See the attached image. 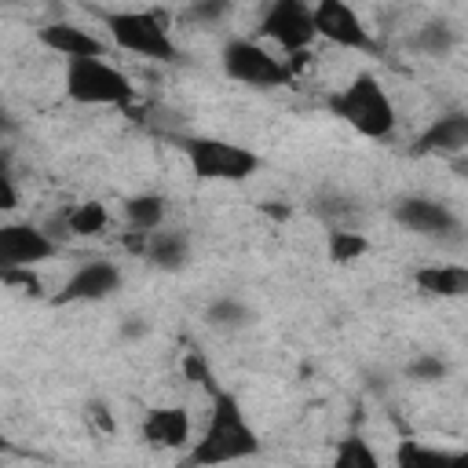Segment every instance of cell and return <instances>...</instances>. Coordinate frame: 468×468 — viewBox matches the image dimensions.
<instances>
[{
	"instance_id": "6da1fadb",
	"label": "cell",
	"mask_w": 468,
	"mask_h": 468,
	"mask_svg": "<svg viewBox=\"0 0 468 468\" xmlns=\"http://www.w3.org/2000/svg\"><path fill=\"white\" fill-rule=\"evenodd\" d=\"M260 450H263V442H260L252 420L245 417L234 391L223 388L208 399V420H205L201 435L186 446L179 468H219V464L249 461Z\"/></svg>"
},
{
	"instance_id": "7a4b0ae2",
	"label": "cell",
	"mask_w": 468,
	"mask_h": 468,
	"mask_svg": "<svg viewBox=\"0 0 468 468\" xmlns=\"http://www.w3.org/2000/svg\"><path fill=\"white\" fill-rule=\"evenodd\" d=\"M329 110L333 117H340L347 128H355L366 139H388L399 121L391 95L373 73H355L344 88H336L329 95Z\"/></svg>"
},
{
	"instance_id": "3957f363",
	"label": "cell",
	"mask_w": 468,
	"mask_h": 468,
	"mask_svg": "<svg viewBox=\"0 0 468 468\" xmlns=\"http://www.w3.org/2000/svg\"><path fill=\"white\" fill-rule=\"evenodd\" d=\"M179 150L186 154L190 172L197 179H212V183H245L263 165V157L256 150L219 139V135H179Z\"/></svg>"
},
{
	"instance_id": "277c9868",
	"label": "cell",
	"mask_w": 468,
	"mask_h": 468,
	"mask_svg": "<svg viewBox=\"0 0 468 468\" xmlns=\"http://www.w3.org/2000/svg\"><path fill=\"white\" fill-rule=\"evenodd\" d=\"M62 84H66V95L80 106L128 110L139 99V88L128 80V73L110 66L106 58H69L66 73H62Z\"/></svg>"
},
{
	"instance_id": "5b68a950",
	"label": "cell",
	"mask_w": 468,
	"mask_h": 468,
	"mask_svg": "<svg viewBox=\"0 0 468 468\" xmlns=\"http://www.w3.org/2000/svg\"><path fill=\"white\" fill-rule=\"evenodd\" d=\"M106 29L121 51H132L150 62H176L179 48L168 33L161 11H106Z\"/></svg>"
},
{
	"instance_id": "8992f818",
	"label": "cell",
	"mask_w": 468,
	"mask_h": 468,
	"mask_svg": "<svg viewBox=\"0 0 468 468\" xmlns=\"http://www.w3.org/2000/svg\"><path fill=\"white\" fill-rule=\"evenodd\" d=\"M219 66H223V73H227L230 80L249 84V88H263V91L285 88V84L292 80L285 58L271 55V51H267L260 40H252V37H230V40L219 48Z\"/></svg>"
},
{
	"instance_id": "52a82bcc",
	"label": "cell",
	"mask_w": 468,
	"mask_h": 468,
	"mask_svg": "<svg viewBox=\"0 0 468 468\" xmlns=\"http://www.w3.org/2000/svg\"><path fill=\"white\" fill-rule=\"evenodd\" d=\"M260 37L274 40L285 55H303L318 40L314 37V18H311V4H303V0H274L260 18Z\"/></svg>"
},
{
	"instance_id": "ba28073f",
	"label": "cell",
	"mask_w": 468,
	"mask_h": 468,
	"mask_svg": "<svg viewBox=\"0 0 468 468\" xmlns=\"http://www.w3.org/2000/svg\"><path fill=\"white\" fill-rule=\"evenodd\" d=\"M311 18H314V37H322V40H329L336 48H347V51H373L377 48V40L366 29L362 15L344 0L311 4Z\"/></svg>"
},
{
	"instance_id": "9c48e42d",
	"label": "cell",
	"mask_w": 468,
	"mask_h": 468,
	"mask_svg": "<svg viewBox=\"0 0 468 468\" xmlns=\"http://www.w3.org/2000/svg\"><path fill=\"white\" fill-rule=\"evenodd\" d=\"M395 223L413 230V234H424V238H450V234H461V216L439 201V197H424V194H410L402 201H395L391 208Z\"/></svg>"
},
{
	"instance_id": "30bf717a",
	"label": "cell",
	"mask_w": 468,
	"mask_h": 468,
	"mask_svg": "<svg viewBox=\"0 0 468 468\" xmlns=\"http://www.w3.org/2000/svg\"><path fill=\"white\" fill-rule=\"evenodd\" d=\"M55 256V238L37 223H0V271L37 267Z\"/></svg>"
},
{
	"instance_id": "8fae6325",
	"label": "cell",
	"mask_w": 468,
	"mask_h": 468,
	"mask_svg": "<svg viewBox=\"0 0 468 468\" xmlns=\"http://www.w3.org/2000/svg\"><path fill=\"white\" fill-rule=\"evenodd\" d=\"M121 267L110 263V260H91V263H80L66 285L58 289L55 296V307H66V303H95V300H106L110 292L121 289Z\"/></svg>"
},
{
	"instance_id": "7c38bea8",
	"label": "cell",
	"mask_w": 468,
	"mask_h": 468,
	"mask_svg": "<svg viewBox=\"0 0 468 468\" xmlns=\"http://www.w3.org/2000/svg\"><path fill=\"white\" fill-rule=\"evenodd\" d=\"M464 146H468V113L453 110V113L435 117V121L413 139L410 154H413V157H431V154L453 157V154H464Z\"/></svg>"
},
{
	"instance_id": "4fadbf2b",
	"label": "cell",
	"mask_w": 468,
	"mask_h": 468,
	"mask_svg": "<svg viewBox=\"0 0 468 468\" xmlns=\"http://www.w3.org/2000/svg\"><path fill=\"white\" fill-rule=\"evenodd\" d=\"M37 40L48 51L62 55L66 62L69 58H106V40H99L91 29H84L77 22H48L37 29Z\"/></svg>"
},
{
	"instance_id": "5bb4252c",
	"label": "cell",
	"mask_w": 468,
	"mask_h": 468,
	"mask_svg": "<svg viewBox=\"0 0 468 468\" xmlns=\"http://www.w3.org/2000/svg\"><path fill=\"white\" fill-rule=\"evenodd\" d=\"M139 439L154 450H186L190 446V413L183 406H157L143 417Z\"/></svg>"
},
{
	"instance_id": "9a60e30c",
	"label": "cell",
	"mask_w": 468,
	"mask_h": 468,
	"mask_svg": "<svg viewBox=\"0 0 468 468\" xmlns=\"http://www.w3.org/2000/svg\"><path fill=\"white\" fill-rule=\"evenodd\" d=\"M413 285L424 296L461 300V296H468V267L464 263H424L413 271Z\"/></svg>"
},
{
	"instance_id": "2e32d148",
	"label": "cell",
	"mask_w": 468,
	"mask_h": 468,
	"mask_svg": "<svg viewBox=\"0 0 468 468\" xmlns=\"http://www.w3.org/2000/svg\"><path fill=\"white\" fill-rule=\"evenodd\" d=\"M139 256L150 260L157 271H183L190 260V238L183 230H150Z\"/></svg>"
},
{
	"instance_id": "e0dca14e",
	"label": "cell",
	"mask_w": 468,
	"mask_h": 468,
	"mask_svg": "<svg viewBox=\"0 0 468 468\" xmlns=\"http://www.w3.org/2000/svg\"><path fill=\"white\" fill-rule=\"evenodd\" d=\"M395 468H468V453L446 450V446H428L417 439H402L395 446Z\"/></svg>"
},
{
	"instance_id": "ac0fdd59",
	"label": "cell",
	"mask_w": 468,
	"mask_h": 468,
	"mask_svg": "<svg viewBox=\"0 0 468 468\" xmlns=\"http://www.w3.org/2000/svg\"><path fill=\"white\" fill-rule=\"evenodd\" d=\"M165 212H168V201L154 190H143V194H132L124 201V219L135 234H150V230H161L165 223Z\"/></svg>"
},
{
	"instance_id": "d6986e66",
	"label": "cell",
	"mask_w": 468,
	"mask_h": 468,
	"mask_svg": "<svg viewBox=\"0 0 468 468\" xmlns=\"http://www.w3.org/2000/svg\"><path fill=\"white\" fill-rule=\"evenodd\" d=\"M205 322H208L212 329L230 333V329H245V325L252 322V311H249V303H245L241 296H216V300L205 307Z\"/></svg>"
},
{
	"instance_id": "ffe728a7",
	"label": "cell",
	"mask_w": 468,
	"mask_h": 468,
	"mask_svg": "<svg viewBox=\"0 0 468 468\" xmlns=\"http://www.w3.org/2000/svg\"><path fill=\"white\" fill-rule=\"evenodd\" d=\"M106 223H110V212H106L102 201H80V205H73V208L62 216V227H66L69 234H77V238L102 234Z\"/></svg>"
},
{
	"instance_id": "44dd1931",
	"label": "cell",
	"mask_w": 468,
	"mask_h": 468,
	"mask_svg": "<svg viewBox=\"0 0 468 468\" xmlns=\"http://www.w3.org/2000/svg\"><path fill=\"white\" fill-rule=\"evenodd\" d=\"M333 468H380V457L366 435L351 431L333 446Z\"/></svg>"
},
{
	"instance_id": "7402d4cb",
	"label": "cell",
	"mask_w": 468,
	"mask_h": 468,
	"mask_svg": "<svg viewBox=\"0 0 468 468\" xmlns=\"http://www.w3.org/2000/svg\"><path fill=\"white\" fill-rule=\"evenodd\" d=\"M325 252L333 263H355L358 256L369 252V238L358 234V230H344V227H333L325 234Z\"/></svg>"
},
{
	"instance_id": "603a6c76",
	"label": "cell",
	"mask_w": 468,
	"mask_h": 468,
	"mask_svg": "<svg viewBox=\"0 0 468 468\" xmlns=\"http://www.w3.org/2000/svg\"><path fill=\"white\" fill-rule=\"evenodd\" d=\"M183 377H186L194 388L208 391V399H212L216 391H223V384H219L212 362L205 358V351H186V355H183Z\"/></svg>"
},
{
	"instance_id": "cb8c5ba5",
	"label": "cell",
	"mask_w": 468,
	"mask_h": 468,
	"mask_svg": "<svg viewBox=\"0 0 468 468\" xmlns=\"http://www.w3.org/2000/svg\"><path fill=\"white\" fill-rule=\"evenodd\" d=\"M453 29L446 26V22H428L424 29H417V37H413V48H420L424 55H446L450 48H453Z\"/></svg>"
},
{
	"instance_id": "d4e9b609",
	"label": "cell",
	"mask_w": 468,
	"mask_h": 468,
	"mask_svg": "<svg viewBox=\"0 0 468 468\" xmlns=\"http://www.w3.org/2000/svg\"><path fill=\"white\" fill-rule=\"evenodd\" d=\"M406 373H410L413 380H420V384H435V380H442V377L450 373V366H446L439 355H420V358L410 362Z\"/></svg>"
},
{
	"instance_id": "484cf974",
	"label": "cell",
	"mask_w": 468,
	"mask_h": 468,
	"mask_svg": "<svg viewBox=\"0 0 468 468\" xmlns=\"http://www.w3.org/2000/svg\"><path fill=\"white\" fill-rule=\"evenodd\" d=\"M0 282L11 285V289H22L26 296H40V289H44L33 267H11V271H0Z\"/></svg>"
},
{
	"instance_id": "4316f807",
	"label": "cell",
	"mask_w": 468,
	"mask_h": 468,
	"mask_svg": "<svg viewBox=\"0 0 468 468\" xmlns=\"http://www.w3.org/2000/svg\"><path fill=\"white\" fill-rule=\"evenodd\" d=\"M11 208H18V186L7 176V168L0 165V212H11Z\"/></svg>"
},
{
	"instance_id": "83f0119b",
	"label": "cell",
	"mask_w": 468,
	"mask_h": 468,
	"mask_svg": "<svg viewBox=\"0 0 468 468\" xmlns=\"http://www.w3.org/2000/svg\"><path fill=\"white\" fill-rule=\"evenodd\" d=\"M227 11H230L227 4L208 0V4H194V7H190V18H194V22H216V18H223Z\"/></svg>"
},
{
	"instance_id": "f1b7e54d",
	"label": "cell",
	"mask_w": 468,
	"mask_h": 468,
	"mask_svg": "<svg viewBox=\"0 0 468 468\" xmlns=\"http://www.w3.org/2000/svg\"><path fill=\"white\" fill-rule=\"evenodd\" d=\"M88 417H91L102 431H113V420H110V413H106V406H102V402H91V406H88Z\"/></svg>"
},
{
	"instance_id": "f546056e",
	"label": "cell",
	"mask_w": 468,
	"mask_h": 468,
	"mask_svg": "<svg viewBox=\"0 0 468 468\" xmlns=\"http://www.w3.org/2000/svg\"><path fill=\"white\" fill-rule=\"evenodd\" d=\"M15 128H18V124H15V117H11V113L0 106V135H11Z\"/></svg>"
},
{
	"instance_id": "4dcf8cb0",
	"label": "cell",
	"mask_w": 468,
	"mask_h": 468,
	"mask_svg": "<svg viewBox=\"0 0 468 468\" xmlns=\"http://www.w3.org/2000/svg\"><path fill=\"white\" fill-rule=\"evenodd\" d=\"M11 450H15V442H11V439L0 431V453H11Z\"/></svg>"
}]
</instances>
